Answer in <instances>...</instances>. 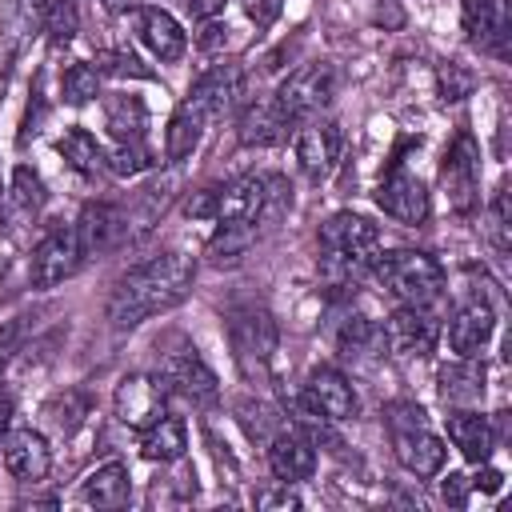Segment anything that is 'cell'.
Segmentation results:
<instances>
[{"label":"cell","instance_id":"obj_1","mask_svg":"<svg viewBox=\"0 0 512 512\" xmlns=\"http://www.w3.org/2000/svg\"><path fill=\"white\" fill-rule=\"evenodd\" d=\"M196 276V260L184 252H160L132 272H124L108 296V320L116 328H136L156 312L176 308Z\"/></svg>","mask_w":512,"mask_h":512},{"label":"cell","instance_id":"obj_2","mask_svg":"<svg viewBox=\"0 0 512 512\" xmlns=\"http://www.w3.org/2000/svg\"><path fill=\"white\" fill-rule=\"evenodd\" d=\"M320 252L332 272L356 276V272L372 268V260L380 252V228L356 212H336L320 228Z\"/></svg>","mask_w":512,"mask_h":512},{"label":"cell","instance_id":"obj_3","mask_svg":"<svg viewBox=\"0 0 512 512\" xmlns=\"http://www.w3.org/2000/svg\"><path fill=\"white\" fill-rule=\"evenodd\" d=\"M372 268H376V280L400 304H432L444 292V268L428 252L396 248V252H384L380 260H372Z\"/></svg>","mask_w":512,"mask_h":512},{"label":"cell","instance_id":"obj_4","mask_svg":"<svg viewBox=\"0 0 512 512\" xmlns=\"http://www.w3.org/2000/svg\"><path fill=\"white\" fill-rule=\"evenodd\" d=\"M228 340L232 356L244 376H264L276 356V320L260 304H240L228 312Z\"/></svg>","mask_w":512,"mask_h":512},{"label":"cell","instance_id":"obj_5","mask_svg":"<svg viewBox=\"0 0 512 512\" xmlns=\"http://www.w3.org/2000/svg\"><path fill=\"white\" fill-rule=\"evenodd\" d=\"M336 96V72L332 64H304L296 68L280 88H276V108L296 124V120H312L320 108H328Z\"/></svg>","mask_w":512,"mask_h":512},{"label":"cell","instance_id":"obj_6","mask_svg":"<svg viewBox=\"0 0 512 512\" xmlns=\"http://www.w3.org/2000/svg\"><path fill=\"white\" fill-rule=\"evenodd\" d=\"M112 408H116V420L128 424V428H148L156 424L164 412H168V384L164 376H148V372H132L116 384V396H112Z\"/></svg>","mask_w":512,"mask_h":512},{"label":"cell","instance_id":"obj_7","mask_svg":"<svg viewBox=\"0 0 512 512\" xmlns=\"http://www.w3.org/2000/svg\"><path fill=\"white\" fill-rule=\"evenodd\" d=\"M240 96H244V72H240V64L220 60V64H212V68L192 84V92H188L184 104H188L204 124H212V120L228 116Z\"/></svg>","mask_w":512,"mask_h":512},{"label":"cell","instance_id":"obj_8","mask_svg":"<svg viewBox=\"0 0 512 512\" xmlns=\"http://www.w3.org/2000/svg\"><path fill=\"white\" fill-rule=\"evenodd\" d=\"M440 180H444V192H448V204L456 212H472L476 200H480V148L472 140V132H460L444 156V168H440Z\"/></svg>","mask_w":512,"mask_h":512},{"label":"cell","instance_id":"obj_9","mask_svg":"<svg viewBox=\"0 0 512 512\" xmlns=\"http://www.w3.org/2000/svg\"><path fill=\"white\" fill-rule=\"evenodd\" d=\"M300 412L304 416H320V420H348L356 416V392L344 380V372L320 364L308 372L304 392H300Z\"/></svg>","mask_w":512,"mask_h":512},{"label":"cell","instance_id":"obj_10","mask_svg":"<svg viewBox=\"0 0 512 512\" xmlns=\"http://www.w3.org/2000/svg\"><path fill=\"white\" fill-rule=\"evenodd\" d=\"M80 260H84V256H80L76 228L56 224V228H48L44 240L32 248V264H28L32 284H36V288H52V284L68 280V276L80 268Z\"/></svg>","mask_w":512,"mask_h":512},{"label":"cell","instance_id":"obj_11","mask_svg":"<svg viewBox=\"0 0 512 512\" xmlns=\"http://www.w3.org/2000/svg\"><path fill=\"white\" fill-rule=\"evenodd\" d=\"M384 336H388V348L400 356H428L440 340V320L428 304H400L388 316Z\"/></svg>","mask_w":512,"mask_h":512},{"label":"cell","instance_id":"obj_12","mask_svg":"<svg viewBox=\"0 0 512 512\" xmlns=\"http://www.w3.org/2000/svg\"><path fill=\"white\" fill-rule=\"evenodd\" d=\"M376 204L400 224H420L428 216V188L412 172H404L400 160H392L376 188Z\"/></svg>","mask_w":512,"mask_h":512},{"label":"cell","instance_id":"obj_13","mask_svg":"<svg viewBox=\"0 0 512 512\" xmlns=\"http://www.w3.org/2000/svg\"><path fill=\"white\" fill-rule=\"evenodd\" d=\"M340 148H344V132L332 120H308L296 132V160H300L304 176H312V180L332 176V168L340 160Z\"/></svg>","mask_w":512,"mask_h":512},{"label":"cell","instance_id":"obj_14","mask_svg":"<svg viewBox=\"0 0 512 512\" xmlns=\"http://www.w3.org/2000/svg\"><path fill=\"white\" fill-rule=\"evenodd\" d=\"M72 228H76V240H80V256L84 260L112 252L124 240V232H128L124 212L116 204H100V200L96 204H84V212H80V220Z\"/></svg>","mask_w":512,"mask_h":512},{"label":"cell","instance_id":"obj_15","mask_svg":"<svg viewBox=\"0 0 512 512\" xmlns=\"http://www.w3.org/2000/svg\"><path fill=\"white\" fill-rule=\"evenodd\" d=\"M268 468L284 484L308 480L316 472V444L308 440V432L304 428H280L268 440Z\"/></svg>","mask_w":512,"mask_h":512},{"label":"cell","instance_id":"obj_16","mask_svg":"<svg viewBox=\"0 0 512 512\" xmlns=\"http://www.w3.org/2000/svg\"><path fill=\"white\" fill-rule=\"evenodd\" d=\"M160 376H164L168 388L184 392V396L196 400V404H212L216 392H220V388H216V372L196 356V348H180L176 356H168L164 368H160Z\"/></svg>","mask_w":512,"mask_h":512},{"label":"cell","instance_id":"obj_17","mask_svg":"<svg viewBox=\"0 0 512 512\" xmlns=\"http://www.w3.org/2000/svg\"><path fill=\"white\" fill-rule=\"evenodd\" d=\"M0 456H4V468L16 476V480H40L48 468H52V448L48 440L36 432V428H16L0 440Z\"/></svg>","mask_w":512,"mask_h":512},{"label":"cell","instance_id":"obj_18","mask_svg":"<svg viewBox=\"0 0 512 512\" xmlns=\"http://www.w3.org/2000/svg\"><path fill=\"white\" fill-rule=\"evenodd\" d=\"M436 380H440V400L444 404H452V408H476L484 400L488 372H484V364L476 356H456V360H448L440 368Z\"/></svg>","mask_w":512,"mask_h":512},{"label":"cell","instance_id":"obj_19","mask_svg":"<svg viewBox=\"0 0 512 512\" xmlns=\"http://www.w3.org/2000/svg\"><path fill=\"white\" fill-rule=\"evenodd\" d=\"M136 36H140L144 48H148L156 60H164V64L180 60L184 48H188L184 28H180L164 8H136Z\"/></svg>","mask_w":512,"mask_h":512},{"label":"cell","instance_id":"obj_20","mask_svg":"<svg viewBox=\"0 0 512 512\" xmlns=\"http://www.w3.org/2000/svg\"><path fill=\"white\" fill-rule=\"evenodd\" d=\"M492 328H496L492 308L484 300H468V304L456 308V316L448 324V344H452L456 356H480V348L488 344Z\"/></svg>","mask_w":512,"mask_h":512},{"label":"cell","instance_id":"obj_21","mask_svg":"<svg viewBox=\"0 0 512 512\" xmlns=\"http://www.w3.org/2000/svg\"><path fill=\"white\" fill-rule=\"evenodd\" d=\"M392 444H396V460L412 472V476H436L444 468V440L432 436L428 428H404V432H392Z\"/></svg>","mask_w":512,"mask_h":512},{"label":"cell","instance_id":"obj_22","mask_svg":"<svg viewBox=\"0 0 512 512\" xmlns=\"http://www.w3.org/2000/svg\"><path fill=\"white\" fill-rule=\"evenodd\" d=\"M448 440L460 448V456L464 460H472V464H484L488 456H492V448H496V436H492V428H488V416H480V412H472V408H456L452 416H448Z\"/></svg>","mask_w":512,"mask_h":512},{"label":"cell","instance_id":"obj_23","mask_svg":"<svg viewBox=\"0 0 512 512\" xmlns=\"http://www.w3.org/2000/svg\"><path fill=\"white\" fill-rule=\"evenodd\" d=\"M44 180L32 172V168H16L12 172V184H8V196H4V220L12 224V228H24V224H32L36 216H40V208H44Z\"/></svg>","mask_w":512,"mask_h":512},{"label":"cell","instance_id":"obj_24","mask_svg":"<svg viewBox=\"0 0 512 512\" xmlns=\"http://www.w3.org/2000/svg\"><path fill=\"white\" fill-rule=\"evenodd\" d=\"M184 448H188L184 420H176V416H168V412H164L156 424L140 428V452H144L148 460L172 464V460H180V456H184Z\"/></svg>","mask_w":512,"mask_h":512},{"label":"cell","instance_id":"obj_25","mask_svg":"<svg viewBox=\"0 0 512 512\" xmlns=\"http://www.w3.org/2000/svg\"><path fill=\"white\" fill-rule=\"evenodd\" d=\"M292 120L276 108V104H256L240 116V144L248 148H268V144H280L288 136Z\"/></svg>","mask_w":512,"mask_h":512},{"label":"cell","instance_id":"obj_26","mask_svg":"<svg viewBox=\"0 0 512 512\" xmlns=\"http://www.w3.org/2000/svg\"><path fill=\"white\" fill-rule=\"evenodd\" d=\"M132 496V484H128V468L120 460L96 468L88 480H84V500L92 508H124Z\"/></svg>","mask_w":512,"mask_h":512},{"label":"cell","instance_id":"obj_27","mask_svg":"<svg viewBox=\"0 0 512 512\" xmlns=\"http://www.w3.org/2000/svg\"><path fill=\"white\" fill-rule=\"evenodd\" d=\"M340 352L344 356H356V360H376L388 352V336L376 320L368 316H352L344 328H340Z\"/></svg>","mask_w":512,"mask_h":512},{"label":"cell","instance_id":"obj_28","mask_svg":"<svg viewBox=\"0 0 512 512\" xmlns=\"http://www.w3.org/2000/svg\"><path fill=\"white\" fill-rule=\"evenodd\" d=\"M104 124L112 132V140H144V124L148 112L136 96H108L104 104Z\"/></svg>","mask_w":512,"mask_h":512},{"label":"cell","instance_id":"obj_29","mask_svg":"<svg viewBox=\"0 0 512 512\" xmlns=\"http://www.w3.org/2000/svg\"><path fill=\"white\" fill-rule=\"evenodd\" d=\"M56 148H60L64 164H68L72 172H80V176H96V172L104 168V148H100L96 136L84 132V128H68Z\"/></svg>","mask_w":512,"mask_h":512},{"label":"cell","instance_id":"obj_30","mask_svg":"<svg viewBox=\"0 0 512 512\" xmlns=\"http://www.w3.org/2000/svg\"><path fill=\"white\" fill-rule=\"evenodd\" d=\"M200 136H204V120L188 104H180L172 112V120H168V132H164V156L172 164L184 160V156H192V148L200 144Z\"/></svg>","mask_w":512,"mask_h":512},{"label":"cell","instance_id":"obj_31","mask_svg":"<svg viewBox=\"0 0 512 512\" xmlns=\"http://www.w3.org/2000/svg\"><path fill=\"white\" fill-rule=\"evenodd\" d=\"M460 24H464V36L472 44H488L492 36L504 40V24H500V4L496 0H464L460 4Z\"/></svg>","mask_w":512,"mask_h":512},{"label":"cell","instance_id":"obj_32","mask_svg":"<svg viewBox=\"0 0 512 512\" xmlns=\"http://www.w3.org/2000/svg\"><path fill=\"white\" fill-rule=\"evenodd\" d=\"M84 416H88V400H84V392H76V388L60 392V396H52V400L44 404V420H48L56 432H64V436L76 432Z\"/></svg>","mask_w":512,"mask_h":512},{"label":"cell","instance_id":"obj_33","mask_svg":"<svg viewBox=\"0 0 512 512\" xmlns=\"http://www.w3.org/2000/svg\"><path fill=\"white\" fill-rule=\"evenodd\" d=\"M104 164L116 172V176H140L152 168V152L144 140H116V148L104 156Z\"/></svg>","mask_w":512,"mask_h":512},{"label":"cell","instance_id":"obj_34","mask_svg":"<svg viewBox=\"0 0 512 512\" xmlns=\"http://www.w3.org/2000/svg\"><path fill=\"white\" fill-rule=\"evenodd\" d=\"M100 76H116V80H152V68L148 64H140L132 52H124V48H104V52H96V64H92Z\"/></svg>","mask_w":512,"mask_h":512},{"label":"cell","instance_id":"obj_35","mask_svg":"<svg viewBox=\"0 0 512 512\" xmlns=\"http://www.w3.org/2000/svg\"><path fill=\"white\" fill-rule=\"evenodd\" d=\"M236 416H240L244 432H248L252 440H264V444H268V440H272V436L284 428V424L276 420V412H272V408H264V404H252V400H244V404L236 408Z\"/></svg>","mask_w":512,"mask_h":512},{"label":"cell","instance_id":"obj_36","mask_svg":"<svg viewBox=\"0 0 512 512\" xmlns=\"http://www.w3.org/2000/svg\"><path fill=\"white\" fill-rule=\"evenodd\" d=\"M44 24L52 32V44H68L80 28V16H76V0H52L48 12H44Z\"/></svg>","mask_w":512,"mask_h":512},{"label":"cell","instance_id":"obj_37","mask_svg":"<svg viewBox=\"0 0 512 512\" xmlns=\"http://www.w3.org/2000/svg\"><path fill=\"white\" fill-rule=\"evenodd\" d=\"M96 80H100V72L92 64H72L64 72V100L68 104H88L96 96V88H100Z\"/></svg>","mask_w":512,"mask_h":512},{"label":"cell","instance_id":"obj_38","mask_svg":"<svg viewBox=\"0 0 512 512\" xmlns=\"http://www.w3.org/2000/svg\"><path fill=\"white\" fill-rule=\"evenodd\" d=\"M252 240H256V224H220V232L212 236L208 252H212V256H236V252H244Z\"/></svg>","mask_w":512,"mask_h":512},{"label":"cell","instance_id":"obj_39","mask_svg":"<svg viewBox=\"0 0 512 512\" xmlns=\"http://www.w3.org/2000/svg\"><path fill=\"white\" fill-rule=\"evenodd\" d=\"M488 232H492V244L500 252H508V244H512V236H508V184H500L492 204H488Z\"/></svg>","mask_w":512,"mask_h":512},{"label":"cell","instance_id":"obj_40","mask_svg":"<svg viewBox=\"0 0 512 512\" xmlns=\"http://www.w3.org/2000/svg\"><path fill=\"white\" fill-rule=\"evenodd\" d=\"M384 420L392 432H404V428H424V408L412 404V400H392L384 408Z\"/></svg>","mask_w":512,"mask_h":512},{"label":"cell","instance_id":"obj_41","mask_svg":"<svg viewBox=\"0 0 512 512\" xmlns=\"http://www.w3.org/2000/svg\"><path fill=\"white\" fill-rule=\"evenodd\" d=\"M280 8H284V0H244V12L256 28H268L280 16Z\"/></svg>","mask_w":512,"mask_h":512},{"label":"cell","instance_id":"obj_42","mask_svg":"<svg viewBox=\"0 0 512 512\" xmlns=\"http://www.w3.org/2000/svg\"><path fill=\"white\" fill-rule=\"evenodd\" d=\"M440 496H444L452 508H464V504H468V476L448 472V476H444V484H440Z\"/></svg>","mask_w":512,"mask_h":512},{"label":"cell","instance_id":"obj_43","mask_svg":"<svg viewBox=\"0 0 512 512\" xmlns=\"http://www.w3.org/2000/svg\"><path fill=\"white\" fill-rule=\"evenodd\" d=\"M468 76L456 68V64H448V68H440V88H444V100H456L460 92H468Z\"/></svg>","mask_w":512,"mask_h":512},{"label":"cell","instance_id":"obj_44","mask_svg":"<svg viewBox=\"0 0 512 512\" xmlns=\"http://www.w3.org/2000/svg\"><path fill=\"white\" fill-rule=\"evenodd\" d=\"M220 44H228V24H220V20H204V32H200V48H220Z\"/></svg>","mask_w":512,"mask_h":512},{"label":"cell","instance_id":"obj_45","mask_svg":"<svg viewBox=\"0 0 512 512\" xmlns=\"http://www.w3.org/2000/svg\"><path fill=\"white\" fill-rule=\"evenodd\" d=\"M256 508H300V500L288 488H280V492H260L256 496Z\"/></svg>","mask_w":512,"mask_h":512},{"label":"cell","instance_id":"obj_46","mask_svg":"<svg viewBox=\"0 0 512 512\" xmlns=\"http://www.w3.org/2000/svg\"><path fill=\"white\" fill-rule=\"evenodd\" d=\"M188 12L196 20H216L224 12V0H188Z\"/></svg>","mask_w":512,"mask_h":512},{"label":"cell","instance_id":"obj_47","mask_svg":"<svg viewBox=\"0 0 512 512\" xmlns=\"http://www.w3.org/2000/svg\"><path fill=\"white\" fill-rule=\"evenodd\" d=\"M500 480H504V476H500L496 468H484V472H476L468 484H472V488H480V492H496V488H500Z\"/></svg>","mask_w":512,"mask_h":512},{"label":"cell","instance_id":"obj_48","mask_svg":"<svg viewBox=\"0 0 512 512\" xmlns=\"http://www.w3.org/2000/svg\"><path fill=\"white\" fill-rule=\"evenodd\" d=\"M8 420H12V400L0 392V436L8 432Z\"/></svg>","mask_w":512,"mask_h":512},{"label":"cell","instance_id":"obj_49","mask_svg":"<svg viewBox=\"0 0 512 512\" xmlns=\"http://www.w3.org/2000/svg\"><path fill=\"white\" fill-rule=\"evenodd\" d=\"M8 352H12V332L0 340V372H4V364H8Z\"/></svg>","mask_w":512,"mask_h":512},{"label":"cell","instance_id":"obj_50","mask_svg":"<svg viewBox=\"0 0 512 512\" xmlns=\"http://www.w3.org/2000/svg\"><path fill=\"white\" fill-rule=\"evenodd\" d=\"M104 4H108V8H136L140 0H104Z\"/></svg>","mask_w":512,"mask_h":512}]
</instances>
